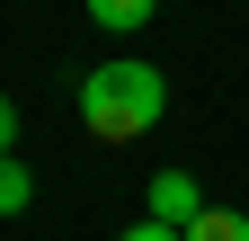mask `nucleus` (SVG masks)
<instances>
[{"label": "nucleus", "instance_id": "7ed1b4c3", "mask_svg": "<svg viewBox=\"0 0 249 241\" xmlns=\"http://www.w3.org/2000/svg\"><path fill=\"white\" fill-rule=\"evenodd\" d=\"M187 241H249V215L240 205H205V215L187 223Z\"/></svg>", "mask_w": 249, "mask_h": 241}, {"label": "nucleus", "instance_id": "0eeeda50", "mask_svg": "<svg viewBox=\"0 0 249 241\" xmlns=\"http://www.w3.org/2000/svg\"><path fill=\"white\" fill-rule=\"evenodd\" d=\"M9 143H18V107L0 99V152H9Z\"/></svg>", "mask_w": 249, "mask_h": 241}, {"label": "nucleus", "instance_id": "f03ea898", "mask_svg": "<svg viewBox=\"0 0 249 241\" xmlns=\"http://www.w3.org/2000/svg\"><path fill=\"white\" fill-rule=\"evenodd\" d=\"M151 215L187 232V223L205 215V188H196V179H187V170H160V179H151Z\"/></svg>", "mask_w": 249, "mask_h": 241}, {"label": "nucleus", "instance_id": "f257e3e1", "mask_svg": "<svg viewBox=\"0 0 249 241\" xmlns=\"http://www.w3.org/2000/svg\"><path fill=\"white\" fill-rule=\"evenodd\" d=\"M169 116V72L160 63H98V72H80V125L98 134V143H142L151 125Z\"/></svg>", "mask_w": 249, "mask_h": 241}, {"label": "nucleus", "instance_id": "423d86ee", "mask_svg": "<svg viewBox=\"0 0 249 241\" xmlns=\"http://www.w3.org/2000/svg\"><path fill=\"white\" fill-rule=\"evenodd\" d=\"M116 241H187V232H178V223H160V215H142V223H124Z\"/></svg>", "mask_w": 249, "mask_h": 241}, {"label": "nucleus", "instance_id": "39448f33", "mask_svg": "<svg viewBox=\"0 0 249 241\" xmlns=\"http://www.w3.org/2000/svg\"><path fill=\"white\" fill-rule=\"evenodd\" d=\"M27 197H36L27 161H18V152H0V215H27Z\"/></svg>", "mask_w": 249, "mask_h": 241}, {"label": "nucleus", "instance_id": "20e7f679", "mask_svg": "<svg viewBox=\"0 0 249 241\" xmlns=\"http://www.w3.org/2000/svg\"><path fill=\"white\" fill-rule=\"evenodd\" d=\"M151 9H160V0H89V18H98L107 36H134V27H142Z\"/></svg>", "mask_w": 249, "mask_h": 241}]
</instances>
